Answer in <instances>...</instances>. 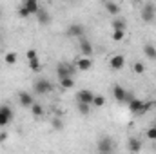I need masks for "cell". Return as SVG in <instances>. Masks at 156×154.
I'll return each instance as SVG.
<instances>
[{"label":"cell","instance_id":"obj_1","mask_svg":"<svg viewBox=\"0 0 156 154\" xmlns=\"http://www.w3.org/2000/svg\"><path fill=\"white\" fill-rule=\"evenodd\" d=\"M113 96H115V100L120 102V103H129V102L134 100V96H133L131 93H127V91H125L122 85H118V83L113 85Z\"/></svg>","mask_w":156,"mask_h":154},{"label":"cell","instance_id":"obj_2","mask_svg":"<svg viewBox=\"0 0 156 154\" xmlns=\"http://www.w3.org/2000/svg\"><path fill=\"white\" fill-rule=\"evenodd\" d=\"M76 73V67H73V65H69V64H64V62H60L58 65H56V76L58 80H64V78H73V75Z\"/></svg>","mask_w":156,"mask_h":154},{"label":"cell","instance_id":"obj_3","mask_svg":"<svg viewBox=\"0 0 156 154\" xmlns=\"http://www.w3.org/2000/svg\"><path fill=\"white\" fill-rule=\"evenodd\" d=\"M33 87H35V93L37 94H47L53 91V83L47 80V78H38L33 82Z\"/></svg>","mask_w":156,"mask_h":154},{"label":"cell","instance_id":"obj_4","mask_svg":"<svg viewBox=\"0 0 156 154\" xmlns=\"http://www.w3.org/2000/svg\"><path fill=\"white\" fill-rule=\"evenodd\" d=\"M142 20L144 22H154L156 18V5L154 4H151V2H147V4H144L142 5Z\"/></svg>","mask_w":156,"mask_h":154},{"label":"cell","instance_id":"obj_5","mask_svg":"<svg viewBox=\"0 0 156 154\" xmlns=\"http://www.w3.org/2000/svg\"><path fill=\"white\" fill-rule=\"evenodd\" d=\"M149 107H151V103H149V102H144V100H140V98H134L133 102H129L131 113H136V114H142V113L149 111Z\"/></svg>","mask_w":156,"mask_h":154},{"label":"cell","instance_id":"obj_6","mask_svg":"<svg viewBox=\"0 0 156 154\" xmlns=\"http://www.w3.org/2000/svg\"><path fill=\"white\" fill-rule=\"evenodd\" d=\"M13 109L9 105H0V127H7L13 121Z\"/></svg>","mask_w":156,"mask_h":154},{"label":"cell","instance_id":"obj_7","mask_svg":"<svg viewBox=\"0 0 156 154\" xmlns=\"http://www.w3.org/2000/svg\"><path fill=\"white\" fill-rule=\"evenodd\" d=\"M93 100H94V93L89 91V89H80V91L76 93V103L93 105Z\"/></svg>","mask_w":156,"mask_h":154},{"label":"cell","instance_id":"obj_8","mask_svg":"<svg viewBox=\"0 0 156 154\" xmlns=\"http://www.w3.org/2000/svg\"><path fill=\"white\" fill-rule=\"evenodd\" d=\"M26 56H27V62H29V67H31V71L38 73V71H40V58H38V53H37L35 49H27Z\"/></svg>","mask_w":156,"mask_h":154},{"label":"cell","instance_id":"obj_9","mask_svg":"<svg viewBox=\"0 0 156 154\" xmlns=\"http://www.w3.org/2000/svg\"><path fill=\"white\" fill-rule=\"evenodd\" d=\"M98 151H100V154H111L113 152V138L102 136L98 140Z\"/></svg>","mask_w":156,"mask_h":154},{"label":"cell","instance_id":"obj_10","mask_svg":"<svg viewBox=\"0 0 156 154\" xmlns=\"http://www.w3.org/2000/svg\"><path fill=\"white\" fill-rule=\"evenodd\" d=\"M109 67L113 71H122L125 67V56L123 54H113L109 58Z\"/></svg>","mask_w":156,"mask_h":154},{"label":"cell","instance_id":"obj_11","mask_svg":"<svg viewBox=\"0 0 156 154\" xmlns=\"http://www.w3.org/2000/svg\"><path fill=\"white\" fill-rule=\"evenodd\" d=\"M78 47H80L82 56H85V58H91V56H93V44H91L87 38L78 40Z\"/></svg>","mask_w":156,"mask_h":154},{"label":"cell","instance_id":"obj_12","mask_svg":"<svg viewBox=\"0 0 156 154\" xmlns=\"http://www.w3.org/2000/svg\"><path fill=\"white\" fill-rule=\"evenodd\" d=\"M18 102H20V105L22 107H33V103H35V98H33V94L31 93H27V91H20L18 93Z\"/></svg>","mask_w":156,"mask_h":154},{"label":"cell","instance_id":"obj_13","mask_svg":"<svg viewBox=\"0 0 156 154\" xmlns=\"http://www.w3.org/2000/svg\"><path fill=\"white\" fill-rule=\"evenodd\" d=\"M75 67H76V71H82V73H85V71L93 69V58H85V56L76 58V62H75Z\"/></svg>","mask_w":156,"mask_h":154},{"label":"cell","instance_id":"obj_14","mask_svg":"<svg viewBox=\"0 0 156 154\" xmlns=\"http://www.w3.org/2000/svg\"><path fill=\"white\" fill-rule=\"evenodd\" d=\"M127 149H129V152H134V154H138L140 151H142V140L140 138H129L127 140Z\"/></svg>","mask_w":156,"mask_h":154},{"label":"cell","instance_id":"obj_15","mask_svg":"<svg viewBox=\"0 0 156 154\" xmlns=\"http://www.w3.org/2000/svg\"><path fill=\"white\" fill-rule=\"evenodd\" d=\"M67 35H69V37H76L78 40L83 38V26H82V24H71V26L67 27Z\"/></svg>","mask_w":156,"mask_h":154},{"label":"cell","instance_id":"obj_16","mask_svg":"<svg viewBox=\"0 0 156 154\" xmlns=\"http://www.w3.org/2000/svg\"><path fill=\"white\" fill-rule=\"evenodd\" d=\"M22 5H24V7H26L27 11H29V15H35V16L38 15L40 5H38V2H37V0H26V2L22 4Z\"/></svg>","mask_w":156,"mask_h":154},{"label":"cell","instance_id":"obj_17","mask_svg":"<svg viewBox=\"0 0 156 154\" xmlns=\"http://www.w3.org/2000/svg\"><path fill=\"white\" fill-rule=\"evenodd\" d=\"M111 27H113V31H123V33H125V29H127V20H125V18H120V16H116V18L113 20Z\"/></svg>","mask_w":156,"mask_h":154},{"label":"cell","instance_id":"obj_18","mask_svg":"<svg viewBox=\"0 0 156 154\" xmlns=\"http://www.w3.org/2000/svg\"><path fill=\"white\" fill-rule=\"evenodd\" d=\"M37 20H38L40 26H47V24H51V15H49L45 9H42V7H40L38 15H37Z\"/></svg>","mask_w":156,"mask_h":154},{"label":"cell","instance_id":"obj_19","mask_svg":"<svg viewBox=\"0 0 156 154\" xmlns=\"http://www.w3.org/2000/svg\"><path fill=\"white\" fill-rule=\"evenodd\" d=\"M144 54L151 60H156V45L154 44H144Z\"/></svg>","mask_w":156,"mask_h":154},{"label":"cell","instance_id":"obj_20","mask_svg":"<svg viewBox=\"0 0 156 154\" xmlns=\"http://www.w3.org/2000/svg\"><path fill=\"white\" fill-rule=\"evenodd\" d=\"M104 7H105L107 13H111V15H118V13H120V5H118L116 2H113V0L104 2Z\"/></svg>","mask_w":156,"mask_h":154},{"label":"cell","instance_id":"obj_21","mask_svg":"<svg viewBox=\"0 0 156 154\" xmlns=\"http://www.w3.org/2000/svg\"><path fill=\"white\" fill-rule=\"evenodd\" d=\"M4 60H5V64H7V65H15V64L18 62V54H16L15 51H9V53H5V54H4Z\"/></svg>","mask_w":156,"mask_h":154},{"label":"cell","instance_id":"obj_22","mask_svg":"<svg viewBox=\"0 0 156 154\" xmlns=\"http://www.w3.org/2000/svg\"><path fill=\"white\" fill-rule=\"evenodd\" d=\"M31 113H33L35 118H42V116H44V107L40 105L38 102H35V103H33V107H31Z\"/></svg>","mask_w":156,"mask_h":154},{"label":"cell","instance_id":"obj_23","mask_svg":"<svg viewBox=\"0 0 156 154\" xmlns=\"http://www.w3.org/2000/svg\"><path fill=\"white\" fill-rule=\"evenodd\" d=\"M60 87L66 89V91L67 89H73L75 87V80L73 78H64V80H60Z\"/></svg>","mask_w":156,"mask_h":154},{"label":"cell","instance_id":"obj_24","mask_svg":"<svg viewBox=\"0 0 156 154\" xmlns=\"http://www.w3.org/2000/svg\"><path fill=\"white\" fill-rule=\"evenodd\" d=\"M93 105H94V107H104V105H105V96H104V94H94Z\"/></svg>","mask_w":156,"mask_h":154},{"label":"cell","instance_id":"obj_25","mask_svg":"<svg viewBox=\"0 0 156 154\" xmlns=\"http://www.w3.org/2000/svg\"><path fill=\"white\" fill-rule=\"evenodd\" d=\"M76 109L82 116H87L89 111H91V105H87V103H76Z\"/></svg>","mask_w":156,"mask_h":154},{"label":"cell","instance_id":"obj_26","mask_svg":"<svg viewBox=\"0 0 156 154\" xmlns=\"http://www.w3.org/2000/svg\"><path fill=\"white\" fill-rule=\"evenodd\" d=\"M133 71H134L136 75H144V73H145V65H144L142 62H134V64H133Z\"/></svg>","mask_w":156,"mask_h":154},{"label":"cell","instance_id":"obj_27","mask_svg":"<svg viewBox=\"0 0 156 154\" xmlns=\"http://www.w3.org/2000/svg\"><path fill=\"white\" fill-rule=\"evenodd\" d=\"M51 125H53L55 131H64V121H62L60 118H53V120H51Z\"/></svg>","mask_w":156,"mask_h":154},{"label":"cell","instance_id":"obj_28","mask_svg":"<svg viewBox=\"0 0 156 154\" xmlns=\"http://www.w3.org/2000/svg\"><path fill=\"white\" fill-rule=\"evenodd\" d=\"M123 37H125V33H123V31H113V35H111V38L115 40V42H122Z\"/></svg>","mask_w":156,"mask_h":154},{"label":"cell","instance_id":"obj_29","mask_svg":"<svg viewBox=\"0 0 156 154\" xmlns=\"http://www.w3.org/2000/svg\"><path fill=\"white\" fill-rule=\"evenodd\" d=\"M147 138L151 142H156V127H149L147 129Z\"/></svg>","mask_w":156,"mask_h":154},{"label":"cell","instance_id":"obj_30","mask_svg":"<svg viewBox=\"0 0 156 154\" xmlns=\"http://www.w3.org/2000/svg\"><path fill=\"white\" fill-rule=\"evenodd\" d=\"M18 16H22V18H27V16H31V15H29V11H27L24 5H20V7H18Z\"/></svg>","mask_w":156,"mask_h":154},{"label":"cell","instance_id":"obj_31","mask_svg":"<svg viewBox=\"0 0 156 154\" xmlns=\"http://www.w3.org/2000/svg\"><path fill=\"white\" fill-rule=\"evenodd\" d=\"M5 140H7V132L2 131V132H0V142H5Z\"/></svg>","mask_w":156,"mask_h":154},{"label":"cell","instance_id":"obj_32","mask_svg":"<svg viewBox=\"0 0 156 154\" xmlns=\"http://www.w3.org/2000/svg\"><path fill=\"white\" fill-rule=\"evenodd\" d=\"M0 42H2V35H0Z\"/></svg>","mask_w":156,"mask_h":154},{"label":"cell","instance_id":"obj_33","mask_svg":"<svg viewBox=\"0 0 156 154\" xmlns=\"http://www.w3.org/2000/svg\"><path fill=\"white\" fill-rule=\"evenodd\" d=\"M0 13H2V7H0Z\"/></svg>","mask_w":156,"mask_h":154},{"label":"cell","instance_id":"obj_34","mask_svg":"<svg viewBox=\"0 0 156 154\" xmlns=\"http://www.w3.org/2000/svg\"><path fill=\"white\" fill-rule=\"evenodd\" d=\"M129 154H134V152H129Z\"/></svg>","mask_w":156,"mask_h":154},{"label":"cell","instance_id":"obj_35","mask_svg":"<svg viewBox=\"0 0 156 154\" xmlns=\"http://www.w3.org/2000/svg\"><path fill=\"white\" fill-rule=\"evenodd\" d=\"M154 151H156V145H154Z\"/></svg>","mask_w":156,"mask_h":154},{"label":"cell","instance_id":"obj_36","mask_svg":"<svg viewBox=\"0 0 156 154\" xmlns=\"http://www.w3.org/2000/svg\"><path fill=\"white\" fill-rule=\"evenodd\" d=\"M154 127H156V123H154Z\"/></svg>","mask_w":156,"mask_h":154}]
</instances>
